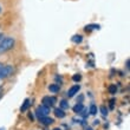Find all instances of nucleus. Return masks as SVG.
Wrapping results in <instances>:
<instances>
[{
	"label": "nucleus",
	"instance_id": "nucleus-1",
	"mask_svg": "<svg viewBox=\"0 0 130 130\" xmlns=\"http://www.w3.org/2000/svg\"><path fill=\"white\" fill-rule=\"evenodd\" d=\"M15 45V39L13 37H5L0 40V53H5V52L10 51L14 47Z\"/></svg>",
	"mask_w": 130,
	"mask_h": 130
},
{
	"label": "nucleus",
	"instance_id": "nucleus-2",
	"mask_svg": "<svg viewBox=\"0 0 130 130\" xmlns=\"http://www.w3.org/2000/svg\"><path fill=\"white\" fill-rule=\"evenodd\" d=\"M14 66L13 65H10V64H6L4 65L3 68L0 69V80H3V79H6L8 78V77H11V76L14 73Z\"/></svg>",
	"mask_w": 130,
	"mask_h": 130
},
{
	"label": "nucleus",
	"instance_id": "nucleus-3",
	"mask_svg": "<svg viewBox=\"0 0 130 130\" xmlns=\"http://www.w3.org/2000/svg\"><path fill=\"white\" fill-rule=\"evenodd\" d=\"M48 113H50V108L43 105V104L37 106V109H36V116L38 117V120H39V118H43V117L48 116Z\"/></svg>",
	"mask_w": 130,
	"mask_h": 130
},
{
	"label": "nucleus",
	"instance_id": "nucleus-4",
	"mask_svg": "<svg viewBox=\"0 0 130 130\" xmlns=\"http://www.w3.org/2000/svg\"><path fill=\"white\" fill-rule=\"evenodd\" d=\"M56 102H57V99H56V97H53V96H45V97H43V99H41L43 105L47 106V108H50V109L55 105Z\"/></svg>",
	"mask_w": 130,
	"mask_h": 130
},
{
	"label": "nucleus",
	"instance_id": "nucleus-5",
	"mask_svg": "<svg viewBox=\"0 0 130 130\" xmlns=\"http://www.w3.org/2000/svg\"><path fill=\"white\" fill-rule=\"evenodd\" d=\"M79 90H80V85H79V84H75V85H72L71 88H69V90H68V97L69 98L75 97L76 95L79 92Z\"/></svg>",
	"mask_w": 130,
	"mask_h": 130
},
{
	"label": "nucleus",
	"instance_id": "nucleus-6",
	"mask_svg": "<svg viewBox=\"0 0 130 130\" xmlns=\"http://www.w3.org/2000/svg\"><path fill=\"white\" fill-rule=\"evenodd\" d=\"M39 122H40V124H43V125H45V127H47V125H50V124H52L55 121H53V118H51V117H43V118H39Z\"/></svg>",
	"mask_w": 130,
	"mask_h": 130
},
{
	"label": "nucleus",
	"instance_id": "nucleus-7",
	"mask_svg": "<svg viewBox=\"0 0 130 130\" xmlns=\"http://www.w3.org/2000/svg\"><path fill=\"white\" fill-rule=\"evenodd\" d=\"M30 105H31V101L28 98H26L24 101V103H23V105L20 106V111L21 112H25V111H27L28 108H30Z\"/></svg>",
	"mask_w": 130,
	"mask_h": 130
},
{
	"label": "nucleus",
	"instance_id": "nucleus-8",
	"mask_svg": "<svg viewBox=\"0 0 130 130\" xmlns=\"http://www.w3.org/2000/svg\"><path fill=\"white\" fill-rule=\"evenodd\" d=\"M48 90H50V92H52V93H57V92H59V90H60V86H59V84L55 83V84H51V85H48Z\"/></svg>",
	"mask_w": 130,
	"mask_h": 130
},
{
	"label": "nucleus",
	"instance_id": "nucleus-9",
	"mask_svg": "<svg viewBox=\"0 0 130 130\" xmlns=\"http://www.w3.org/2000/svg\"><path fill=\"white\" fill-rule=\"evenodd\" d=\"M72 109H73V112H76V113H78V115H79V113L84 110V105H83V103H77V104H76Z\"/></svg>",
	"mask_w": 130,
	"mask_h": 130
},
{
	"label": "nucleus",
	"instance_id": "nucleus-10",
	"mask_svg": "<svg viewBox=\"0 0 130 130\" xmlns=\"http://www.w3.org/2000/svg\"><path fill=\"white\" fill-rule=\"evenodd\" d=\"M55 115H56V117H58V118H64V117L66 116L65 111L63 109H60V108H57V109H55Z\"/></svg>",
	"mask_w": 130,
	"mask_h": 130
},
{
	"label": "nucleus",
	"instance_id": "nucleus-11",
	"mask_svg": "<svg viewBox=\"0 0 130 130\" xmlns=\"http://www.w3.org/2000/svg\"><path fill=\"white\" fill-rule=\"evenodd\" d=\"M72 41H73L75 44H80V43L83 41V36H80V34H76V36L72 37Z\"/></svg>",
	"mask_w": 130,
	"mask_h": 130
},
{
	"label": "nucleus",
	"instance_id": "nucleus-12",
	"mask_svg": "<svg viewBox=\"0 0 130 130\" xmlns=\"http://www.w3.org/2000/svg\"><path fill=\"white\" fill-rule=\"evenodd\" d=\"M89 112H90V115H96V113H97V105H96V104H93V103H91V104H90Z\"/></svg>",
	"mask_w": 130,
	"mask_h": 130
},
{
	"label": "nucleus",
	"instance_id": "nucleus-13",
	"mask_svg": "<svg viewBox=\"0 0 130 130\" xmlns=\"http://www.w3.org/2000/svg\"><path fill=\"white\" fill-rule=\"evenodd\" d=\"M59 108H60V109H63V110L68 109V108H69L68 101H66V99H62V101H60V103H59Z\"/></svg>",
	"mask_w": 130,
	"mask_h": 130
},
{
	"label": "nucleus",
	"instance_id": "nucleus-14",
	"mask_svg": "<svg viewBox=\"0 0 130 130\" xmlns=\"http://www.w3.org/2000/svg\"><path fill=\"white\" fill-rule=\"evenodd\" d=\"M99 111H101V113H102L103 116H108V113H109V110H108V108L105 105L99 106Z\"/></svg>",
	"mask_w": 130,
	"mask_h": 130
},
{
	"label": "nucleus",
	"instance_id": "nucleus-15",
	"mask_svg": "<svg viewBox=\"0 0 130 130\" xmlns=\"http://www.w3.org/2000/svg\"><path fill=\"white\" fill-rule=\"evenodd\" d=\"M108 90H109V92L111 93V95H115V93L117 92V86H116V84H111V85H109Z\"/></svg>",
	"mask_w": 130,
	"mask_h": 130
},
{
	"label": "nucleus",
	"instance_id": "nucleus-16",
	"mask_svg": "<svg viewBox=\"0 0 130 130\" xmlns=\"http://www.w3.org/2000/svg\"><path fill=\"white\" fill-rule=\"evenodd\" d=\"M99 25H88V26H85V31H91V30H99Z\"/></svg>",
	"mask_w": 130,
	"mask_h": 130
},
{
	"label": "nucleus",
	"instance_id": "nucleus-17",
	"mask_svg": "<svg viewBox=\"0 0 130 130\" xmlns=\"http://www.w3.org/2000/svg\"><path fill=\"white\" fill-rule=\"evenodd\" d=\"M80 79H82V76L79 75V73H76V75L72 76V80H73V82H76V83H78Z\"/></svg>",
	"mask_w": 130,
	"mask_h": 130
},
{
	"label": "nucleus",
	"instance_id": "nucleus-18",
	"mask_svg": "<svg viewBox=\"0 0 130 130\" xmlns=\"http://www.w3.org/2000/svg\"><path fill=\"white\" fill-rule=\"evenodd\" d=\"M1 97H3V91L0 90V98H1Z\"/></svg>",
	"mask_w": 130,
	"mask_h": 130
},
{
	"label": "nucleus",
	"instance_id": "nucleus-19",
	"mask_svg": "<svg viewBox=\"0 0 130 130\" xmlns=\"http://www.w3.org/2000/svg\"><path fill=\"white\" fill-rule=\"evenodd\" d=\"M3 66H4V64H3V63H1V62H0V69L3 68Z\"/></svg>",
	"mask_w": 130,
	"mask_h": 130
},
{
	"label": "nucleus",
	"instance_id": "nucleus-20",
	"mask_svg": "<svg viewBox=\"0 0 130 130\" xmlns=\"http://www.w3.org/2000/svg\"><path fill=\"white\" fill-rule=\"evenodd\" d=\"M3 12V7H1V5H0V13Z\"/></svg>",
	"mask_w": 130,
	"mask_h": 130
},
{
	"label": "nucleus",
	"instance_id": "nucleus-21",
	"mask_svg": "<svg viewBox=\"0 0 130 130\" xmlns=\"http://www.w3.org/2000/svg\"><path fill=\"white\" fill-rule=\"evenodd\" d=\"M53 130H62V129H60V128H55Z\"/></svg>",
	"mask_w": 130,
	"mask_h": 130
},
{
	"label": "nucleus",
	"instance_id": "nucleus-22",
	"mask_svg": "<svg viewBox=\"0 0 130 130\" xmlns=\"http://www.w3.org/2000/svg\"><path fill=\"white\" fill-rule=\"evenodd\" d=\"M86 130H92V129L91 128H86Z\"/></svg>",
	"mask_w": 130,
	"mask_h": 130
},
{
	"label": "nucleus",
	"instance_id": "nucleus-23",
	"mask_svg": "<svg viewBox=\"0 0 130 130\" xmlns=\"http://www.w3.org/2000/svg\"><path fill=\"white\" fill-rule=\"evenodd\" d=\"M0 90H1V85H0Z\"/></svg>",
	"mask_w": 130,
	"mask_h": 130
},
{
	"label": "nucleus",
	"instance_id": "nucleus-24",
	"mask_svg": "<svg viewBox=\"0 0 130 130\" xmlns=\"http://www.w3.org/2000/svg\"><path fill=\"white\" fill-rule=\"evenodd\" d=\"M0 130H5V129H0Z\"/></svg>",
	"mask_w": 130,
	"mask_h": 130
}]
</instances>
